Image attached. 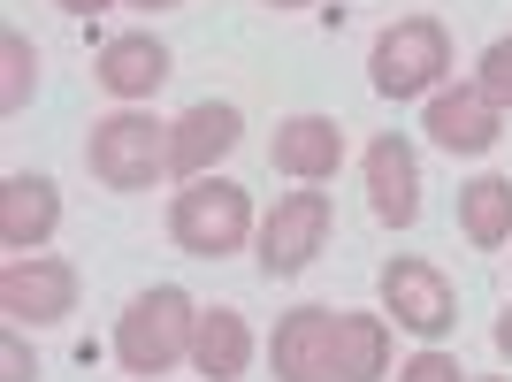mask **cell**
Returning a JSON list of instances; mask_svg holds the SVG:
<instances>
[{"label": "cell", "instance_id": "20", "mask_svg": "<svg viewBox=\"0 0 512 382\" xmlns=\"http://www.w3.org/2000/svg\"><path fill=\"white\" fill-rule=\"evenodd\" d=\"M398 382H459V360H451V352H436V344H428V352H413V360L398 367Z\"/></svg>", "mask_w": 512, "mask_h": 382}, {"label": "cell", "instance_id": "13", "mask_svg": "<svg viewBox=\"0 0 512 382\" xmlns=\"http://www.w3.org/2000/svg\"><path fill=\"white\" fill-rule=\"evenodd\" d=\"M268 161H276L283 176H299V184L337 176V161H344V130H337V115H291V123H276V146H268Z\"/></svg>", "mask_w": 512, "mask_h": 382}, {"label": "cell", "instance_id": "14", "mask_svg": "<svg viewBox=\"0 0 512 382\" xmlns=\"http://www.w3.org/2000/svg\"><path fill=\"white\" fill-rule=\"evenodd\" d=\"M115 100H153V92L169 85V46L153 39V31H123V39L100 46V69H92Z\"/></svg>", "mask_w": 512, "mask_h": 382}, {"label": "cell", "instance_id": "9", "mask_svg": "<svg viewBox=\"0 0 512 382\" xmlns=\"http://www.w3.org/2000/svg\"><path fill=\"white\" fill-rule=\"evenodd\" d=\"M383 306L413 337H444L451 321H459V298H451V283L436 276L428 260H390L383 268Z\"/></svg>", "mask_w": 512, "mask_h": 382}, {"label": "cell", "instance_id": "4", "mask_svg": "<svg viewBox=\"0 0 512 382\" xmlns=\"http://www.w3.org/2000/svg\"><path fill=\"white\" fill-rule=\"evenodd\" d=\"M444 69H451L444 23H436V16H406V23H390L383 39H375V54H367V85L383 92V100H413V92H428Z\"/></svg>", "mask_w": 512, "mask_h": 382}, {"label": "cell", "instance_id": "8", "mask_svg": "<svg viewBox=\"0 0 512 382\" xmlns=\"http://www.w3.org/2000/svg\"><path fill=\"white\" fill-rule=\"evenodd\" d=\"M237 138H245V115H237L230 100H199L169 123V169L184 176V184H192V176H214V161L237 153Z\"/></svg>", "mask_w": 512, "mask_h": 382}, {"label": "cell", "instance_id": "21", "mask_svg": "<svg viewBox=\"0 0 512 382\" xmlns=\"http://www.w3.org/2000/svg\"><path fill=\"white\" fill-rule=\"evenodd\" d=\"M0 382H39V367H31V352H23V337H16V329L0 337Z\"/></svg>", "mask_w": 512, "mask_h": 382}, {"label": "cell", "instance_id": "7", "mask_svg": "<svg viewBox=\"0 0 512 382\" xmlns=\"http://www.w3.org/2000/svg\"><path fill=\"white\" fill-rule=\"evenodd\" d=\"M268 360H276V382H344V367H337V314H329V306L283 314Z\"/></svg>", "mask_w": 512, "mask_h": 382}, {"label": "cell", "instance_id": "10", "mask_svg": "<svg viewBox=\"0 0 512 382\" xmlns=\"http://www.w3.org/2000/svg\"><path fill=\"white\" fill-rule=\"evenodd\" d=\"M367 207H375V222H390V230H413V222H421V161H413V146L398 130L367 146Z\"/></svg>", "mask_w": 512, "mask_h": 382}, {"label": "cell", "instance_id": "19", "mask_svg": "<svg viewBox=\"0 0 512 382\" xmlns=\"http://www.w3.org/2000/svg\"><path fill=\"white\" fill-rule=\"evenodd\" d=\"M474 85L490 92L497 107H512V39H497V46H482V77Z\"/></svg>", "mask_w": 512, "mask_h": 382}, {"label": "cell", "instance_id": "6", "mask_svg": "<svg viewBox=\"0 0 512 382\" xmlns=\"http://www.w3.org/2000/svg\"><path fill=\"white\" fill-rule=\"evenodd\" d=\"M0 314L8 321H62L77 314V268L69 260H46V253H23L0 268Z\"/></svg>", "mask_w": 512, "mask_h": 382}, {"label": "cell", "instance_id": "1", "mask_svg": "<svg viewBox=\"0 0 512 382\" xmlns=\"http://www.w3.org/2000/svg\"><path fill=\"white\" fill-rule=\"evenodd\" d=\"M192 329H199V306L176 283H153V291H138L123 306V321H115V360L130 367V375H169L184 352H192Z\"/></svg>", "mask_w": 512, "mask_h": 382}, {"label": "cell", "instance_id": "24", "mask_svg": "<svg viewBox=\"0 0 512 382\" xmlns=\"http://www.w3.org/2000/svg\"><path fill=\"white\" fill-rule=\"evenodd\" d=\"M268 8H314V0H268Z\"/></svg>", "mask_w": 512, "mask_h": 382}, {"label": "cell", "instance_id": "26", "mask_svg": "<svg viewBox=\"0 0 512 382\" xmlns=\"http://www.w3.org/2000/svg\"><path fill=\"white\" fill-rule=\"evenodd\" d=\"M490 382H505V375H490Z\"/></svg>", "mask_w": 512, "mask_h": 382}, {"label": "cell", "instance_id": "15", "mask_svg": "<svg viewBox=\"0 0 512 382\" xmlns=\"http://www.w3.org/2000/svg\"><path fill=\"white\" fill-rule=\"evenodd\" d=\"M245 360H253V329H245V314H237V306L199 314V329H192V367H199V375L230 382V375H245Z\"/></svg>", "mask_w": 512, "mask_h": 382}, {"label": "cell", "instance_id": "16", "mask_svg": "<svg viewBox=\"0 0 512 382\" xmlns=\"http://www.w3.org/2000/svg\"><path fill=\"white\" fill-rule=\"evenodd\" d=\"M459 230H467V245H482V253H497L512 237V176H474L467 191H459Z\"/></svg>", "mask_w": 512, "mask_h": 382}, {"label": "cell", "instance_id": "2", "mask_svg": "<svg viewBox=\"0 0 512 382\" xmlns=\"http://www.w3.org/2000/svg\"><path fill=\"white\" fill-rule=\"evenodd\" d=\"M169 237L199 260L237 253V245L253 237V199H245V184H230V176H192L169 207Z\"/></svg>", "mask_w": 512, "mask_h": 382}, {"label": "cell", "instance_id": "25", "mask_svg": "<svg viewBox=\"0 0 512 382\" xmlns=\"http://www.w3.org/2000/svg\"><path fill=\"white\" fill-rule=\"evenodd\" d=\"M138 8H176V0H138Z\"/></svg>", "mask_w": 512, "mask_h": 382}, {"label": "cell", "instance_id": "3", "mask_svg": "<svg viewBox=\"0 0 512 382\" xmlns=\"http://www.w3.org/2000/svg\"><path fill=\"white\" fill-rule=\"evenodd\" d=\"M85 161L107 191H153V176H169V123H153L138 107L100 115L85 138Z\"/></svg>", "mask_w": 512, "mask_h": 382}, {"label": "cell", "instance_id": "11", "mask_svg": "<svg viewBox=\"0 0 512 382\" xmlns=\"http://www.w3.org/2000/svg\"><path fill=\"white\" fill-rule=\"evenodd\" d=\"M497 115H505V107H497L482 85L436 92V100H428V138H436L444 153H490L497 138H505V130H497Z\"/></svg>", "mask_w": 512, "mask_h": 382}, {"label": "cell", "instance_id": "22", "mask_svg": "<svg viewBox=\"0 0 512 382\" xmlns=\"http://www.w3.org/2000/svg\"><path fill=\"white\" fill-rule=\"evenodd\" d=\"M54 8H69V16H100V8H115V0H54Z\"/></svg>", "mask_w": 512, "mask_h": 382}, {"label": "cell", "instance_id": "17", "mask_svg": "<svg viewBox=\"0 0 512 382\" xmlns=\"http://www.w3.org/2000/svg\"><path fill=\"white\" fill-rule=\"evenodd\" d=\"M337 367H344V382H383L390 375L383 314H337Z\"/></svg>", "mask_w": 512, "mask_h": 382}, {"label": "cell", "instance_id": "12", "mask_svg": "<svg viewBox=\"0 0 512 382\" xmlns=\"http://www.w3.org/2000/svg\"><path fill=\"white\" fill-rule=\"evenodd\" d=\"M54 222H62V191L46 184V176H8L0 184V245L8 253H39L46 237H54Z\"/></svg>", "mask_w": 512, "mask_h": 382}, {"label": "cell", "instance_id": "23", "mask_svg": "<svg viewBox=\"0 0 512 382\" xmlns=\"http://www.w3.org/2000/svg\"><path fill=\"white\" fill-rule=\"evenodd\" d=\"M497 352H505V360H512V306H505V314H497Z\"/></svg>", "mask_w": 512, "mask_h": 382}, {"label": "cell", "instance_id": "18", "mask_svg": "<svg viewBox=\"0 0 512 382\" xmlns=\"http://www.w3.org/2000/svg\"><path fill=\"white\" fill-rule=\"evenodd\" d=\"M0 62H8V77H0V115H23L31 85H39V54H31L23 31H8V39H0Z\"/></svg>", "mask_w": 512, "mask_h": 382}, {"label": "cell", "instance_id": "5", "mask_svg": "<svg viewBox=\"0 0 512 382\" xmlns=\"http://www.w3.org/2000/svg\"><path fill=\"white\" fill-rule=\"evenodd\" d=\"M321 245H329V191H291L260 222V268L268 276H299Z\"/></svg>", "mask_w": 512, "mask_h": 382}]
</instances>
